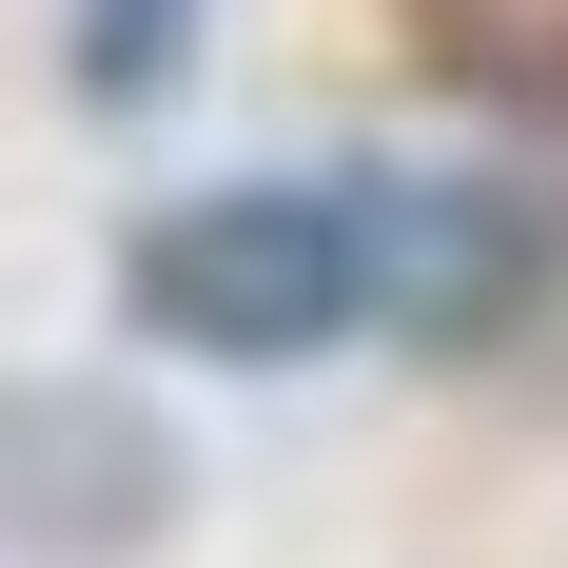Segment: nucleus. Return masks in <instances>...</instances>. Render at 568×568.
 I'll use <instances>...</instances> for the list:
<instances>
[{
    "label": "nucleus",
    "mask_w": 568,
    "mask_h": 568,
    "mask_svg": "<svg viewBox=\"0 0 568 568\" xmlns=\"http://www.w3.org/2000/svg\"><path fill=\"white\" fill-rule=\"evenodd\" d=\"M118 334L196 373H314L412 334V176H196L118 235Z\"/></svg>",
    "instance_id": "1"
},
{
    "label": "nucleus",
    "mask_w": 568,
    "mask_h": 568,
    "mask_svg": "<svg viewBox=\"0 0 568 568\" xmlns=\"http://www.w3.org/2000/svg\"><path fill=\"white\" fill-rule=\"evenodd\" d=\"M59 79L79 118H158L196 79V0H59Z\"/></svg>",
    "instance_id": "2"
}]
</instances>
